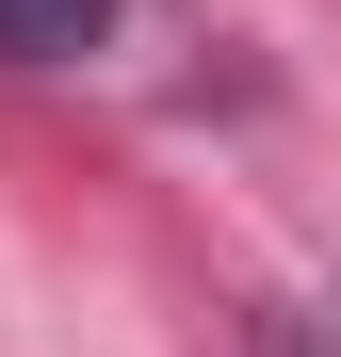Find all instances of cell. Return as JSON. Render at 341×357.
<instances>
[{
  "label": "cell",
  "mask_w": 341,
  "mask_h": 357,
  "mask_svg": "<svg viewBox=\"0 0 341 357\" xmlns=\"http://www.w3.org/2000/svg\"><path fill=\"white\" fill-rule=\"evenodd\" d=\"M114 0H0V66H66V49H98Z\"/></svg>",
  "instance_id": "1"
},
{
  "label": "cell",
  "mask_w": 341,
  "mask_h": 357,
  "mask_svg": "<svg viewBox=\"0 0 341 357\" xmlns=\"http://www.w3.org/2000/svg\"><path fill=\"white\" fill-rule=\"evenodd\" d=\"M276 357H309V325H276Z\"/></svg>",
  "instance_id": "2"
}]
</instances>
